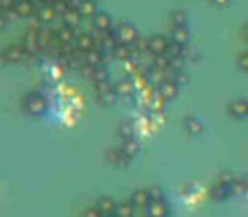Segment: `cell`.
I'll list each match as a JSON object with an SVG mask.
<instances>
[{
	"label": "cell",
	"instance_id": "cell-19",
	"mask_svg": "<svg viewBox=\"0 0 248 217\" xmlns=\"http://www.w3.org/2000/svg\"><path fill=\"white\" fill-rule=\"evenodd\" d=\"M169 37L172 43H178L182 46H186L190 43V33H188V27H172L170 25V31H169Z\"/></svg>",
	"mask_w": 248,
	"mask_h": 217
},
{
	"label": "cell",
	"instance_id": "cell-22",
	"mask_svg": "<svg viewBox=\"0 0 248 217\" xmlns=\"http://www.w3.org/2000/svg\"><path fill=\"white\" fill-rule=\"evenodd\" d=\"M136 211H138V207L130 200L128 202H118L114 217H136Z\"/></svg>",
	"mask_w": 248,
	"mask_h": 217
},
{
	"label": "cell",
	"instance_id": "cell-35",
	"mask_svg": "<svg viewBox=\"0 0 248 217\" xmlns=\"http://www.w3.org/2000/svg\"><path fill=\"white\" fill-rule=\"evenodd\" d=\"M147 192H149V198H151V202H155V200H165V196H163V190H161L159 186H151V188H147Z\"/></svg>",
	"mask_w": 248,
	"mask_h": 217
},
{
	"label": "cell",
	"instance_id": "cell-18",
	"mask_svg": "<svg viewBox=\"0 0 248 217\" xmlns=\"http://www.w3.org/2000/svg\"><path fill=\"white\" fill-rule=\"evenodd\" d=\"M130 202H132V203H134L138 209H143V211H145V207L151 203V198H149L147 188L134 190V192H132V196H130Z\"/></svg>",
	"mask_w": 248,
	"mask_h": 217
},
{
	"label": "cell",
	"instance_id": "cell-25",
	"mask_svg": "<svg viewBox=\"0 0 248 217\" xmlns=\"http://www.w3.org/2000/svg\"><path fill=\"white\" fill-rule=\"evenodd\" d=\"M170 25L172 27H188V14L184 10H174L170 14Z\"/></svg>",
	"mask_w": 248,
	"mask_h": 217
},
{
	"label": "cell",
	"instance_id": "cell-21",
	"mask_svg": "<svg viewBox=\"0 0 248 217\" xmlns=\"http://www.w3.org/2000/svg\"><path fill=\"white\" fill-rule=\"evenodd\" d=\"M182 126H184V130H186L188 134H192V136H200V134L203 132V124H202V120L196 118V116H186V118L182 120Z\"/></svg>",
	"mask_w": 248,
	"mask_h": 217
},
{
	"label": "cell",
	"instance_id": "cell-11",
	"mask_svg": "<svg viewBox=\"0 0 248 217\" xmlns=\"http://www.w3.org/2000/svg\"><path fill=\"white\" fill-rule=\"evenodd\" d=\"M37 2L35 0H17L16 2V8H14V14L17 17H31L35 12H37Z\"/></svg>",
	"mask_w": 248,
	"mask_h": 217
},
{
	"label": "cell",
	"instance_id": "cell-6",
	"mask_svg": "<svg viewBox=\"0 0 248 217\" xmlns=\"http://www.w3.org/2000/svg\"><path fill=\"white\" fill-rule=\"evenodd\" d=\"M170 43L172 41L169 35H151L149 37V52L151 54H167Z\"/></svg>",
	"mask_w": 248,
	"mask_h": 217
},
{
	"label": "cell",
	"instance_id": "cell-29",
	"mask_svg": "<svg viewBox=\"0 0 248 217\" xmlns=\"http://www.w3.org/2000/svg\"><path fill=\"white\" fill-rule=\"evenodd\" d=\"M116 97H118V95H116L114 87H112V89H108V91H105V93H99V95H97L99 103H101V105H105V107H107V105H112V103L116 101Z\"/></svg>",
	"mask_w": 248,
	"mask_h": 217
},
{
	"label": "cell",
	"instance_id": "cell-26",
	"mask_svg": "<svg viewBox=\"0 0 248 217\" xmlns=\"http://www.w3.org/2000/svg\"><path fill=\"white\" fill-rule=\"evenodd\" d=\"M170 62H172V58H170L169 54H153V64H151V68L169 70V68H170Z\"/></svg>",
	"mask_w": 248,
	"mask_h": 217
},
{
	"label": "cell",
	"instance_id": "cell-40",
	"mask_svg": "<svg viewBox=\"0 0 248 217\" xmlns=\"http://www.w3.org/2000/svg\"><path fill=\"white\" fill-rule=\"evenodd\" d=\"M110 217H114V215H110Z\"/></svg>",
	"mask_w": 248,
	"mask_h": 217
},
{
	"label": "cell",
	"instance_id": "cell-16",
	"mask_svg": "<svg viewBox=\"0 0 248 217\" xmlns=\"http://www.w3.org/2000/svg\"><path fill=\"white\" fill-rule=\"evenodd\" d=\"M157 93L165 99V101H172L178 95V83L174 79H167L157 87Z\"/></svg>",
	"mask_w": 248,
	"mask_h": 217
},
{
	"label": "cell",
	"instance_id": "cell-23",
	"mask_svg": "<svg viewBox=\"0 0 248 217\" xmlns=\"http://www.w3.org/2000/svg\"><path fill=\"white\" fill-rule=\"evenodd\" d=\"M114 91H116L118 97H132L134 91H136V87H134L132 79H122V81H118L114 85Z\"/></svg>",
	"mask_w": 248,
	"mask_h": 217
},
{
	"label": "cell",
	"instance_id": "cell-13",
	"mask_svg": "<svg viewBox=\"0 0 248 217\" xmlns=\"http://www.w3.org/2000/svg\"><path fill=\"white\" fill-rule=\"evenodd\" d=\"M76 48L79 52H87L91 48H97V39L93 33H78L76 37Z\"/></svg>",
	"mask_w": 248,
	"mask_h": 217
},
{
	"label": "cell",
	"instance_id": "cell-8",
	"mask_svg": "<svg viewBox=\"0 0 248 217\" xmlns=\"http://www.w3.org/2000/svg\"><path fill=\"white\" fill-rule=\"evenodd\" d=\"M105 58H107V52L101 48H91L87 52H81V64L83 66H91V68L101 66V64H105Z\"/></svg>",
	"mask_w": 248,
	"mask_h": 217
},
{
	"label": "cell",
	"instance_id": "cell-30",
	"mask_svg": "<svg viewBox=\"0 0 248 217\" xmlns=\"http://www.w3.org/2000/svg\"><path fill=\"white\" fill-rule=\"evenodd\" d=\"M167 103H169V101H165V99L157 93V97H155V99H153V103L149 105V110H151V112H163V110H165V107H167Z\"/></svg>",
	"mask_w": 248,
	"mask_h": 217
},
{
	"label": "cell",
	"instance_id": "cell-12",
	"mask_svg": "<svg viewBox=\"0 0 248 217\" xmlns=\"http://www.w3.org/2000/svg\"><path fill=\"white\" fill-rule=\"evenodd\" d=\"M169 213H170V209H169L165 200H155L145 207L147 217H169Z\"/></svg>",
	"mask_w": 248,
	"mask_h": 217
},
{
	"label": "cell",
	"instance_id": "cell-37",
	"mask_svg": "<svg viewBox=\"0 0 248 217\" xmlns=\"http://www.w3.org/2000/svg\"><path fill=\"white\" fill-rule=\"evenodd\" d=\"M215 6H219V8H225V6H229L231 4V0H211Z\"/></svg>",
	"mask_w": 248,
	"mask_h": 217
},
{
	"label": "cell",
	"instance_id": "cell-17",
	"mask_svg": "<svg viewBox=\"0 0 248 217\" xmlns=\"http://www.w3.org/2000/svg\"><path fill=\"white\" fill-rule=\"evenodd\" d=\"M60 19H62V23L64 25H70V27H78L79 25V21L83 19L81 17V14L78 12V8H74V6H68L62 14H60Z\"/></svg>",
	"mask_w": 248,
	"mask_h": 217
},
{
	"label": "cell",
	"instance_id": "cell-32",
	"mask_svg": "<svg viewBox=\"0 0 248 217\" xmlns=\"http://www.w3.org/2000/svg\"><path fill=\"white\" fill-rule=\"evenodd\" d=\"M79 217H105L99 209H97V205H87L83 211H81V215Z\"/></svg>",
	"mask_w": 248,
	"mask_h": 217
},
{
	"label": "cell",
	"instance_id": "cell-39",
	"mask_svg": "<svg viewBox=\"0 0 248 217\" xmlns=\"http://www.w3.org/2000/svg\"><path fill=\"white\" fill-rule=\"evenodd\" d=\"M39 2H43V4H56L58 0H39Z\"/></svg>",
	"mask_w": 248,
	"mask_h": 217
},
{
	"label": "cell",
	"instance_id": "cell-9",
	"mask_svg": "<svg viewBox=\"0 0 248 217\" xmlns=\"http://www.w3.org/2000/svg\"><path fill=\"white\" fill-rule=\"evenodd\" d=\"M97 39V48L105 50V52H112L114 46L118 45V39L114 35V31H107V33H95Z\"/></svg>",
	"mask_w": 248,
	"mask_h": 217
},
{
	"label": "cell",
	"instance_id": "cell-3",
	"mask_svg": "<svg viewBox=\"0 0 248 217\" xmlns=\"http://www.w3.org/2000/svg\"><path fill=\"white\" fill-rule=\"evenodd\" d=\"M35 17L43 23V25H50V23H54L58 17H60V14H58V10L54 8V4H39L37 6V12H35Z\"/></svg>",
	"mask_w": 248,
	"mask_h": 217
},
{
	"label": "cell",
	"instance_id": "cell-15",
	"mask_svg": "<svg viewBox=\"0 0 248 217\" xmlns=\"http://www.w3.org/2000/svg\"><path fill=\"white\" fill-rule=\"evenodd\" d=\"M2 56H4V60H8V62H21V60H25L29 54L25 52V48H23L21 45H12V46H8V48L2 52Z\"/></svg>",
	"mask_w": 248,
	"mask_h": 217
},
{
	"label": "cell",
	"instance_id": "cell-5",
	"mask_svg": "<svg viewBox=\"0 0 248 217\" xmlns=\"http://www.w3.org/2000/svg\"><path fill=\"white\" fill-rule=\"evenodd\" d=\"M227 112L232 118H246L248 116V99L246 97H236V99L229 101Z\"/></svg>",
	"mask_w": 248,
	"mask_h": 217
},
{
	"label": "cell",
	"instance_id": "cell-31",
	"mask_svg": "<svg viewBox=\"0 0 248 217\" xmlns=\"http://www.w3.org/2000/svg\"><path fill=\"white\" fill-rule=\"evenodd\" d=\"M236 66H238L242 72H248V48L242 50V52H238V56H236Z\"/></svg>",
	"mask_w": 248,
	"mask_h": 217
},
{
	"label": "cell",
	"instance_id": "cell-24",
	"mask_svg": "<svg viewBox=\"0 0 248 217\" xmlns=\"http://www.w3.org/2000/svg\"><path fill=\"white\" fill-rule=\"evenodd\" d=\"M232 196V190H231V186H225V184H221V182H217L213 188H211V198L213 200H227V198H231Z\"/></svg>",
	"mask_w": 248,
	"mask_h": 217
},
{
	"label": "cell",
	"instance_id": "cell-14",
	"mask_svg": "<svg viewBox=\"0 0 248 217\" xmlns=\"http://www.w3.org/2000/svg\"><path fill=\"white\" fill-rule=\"evenodd\" d=\"M116 200H112L110 196H101V198H97V202H95V205H97V209L105 215V217H110V215H114L116 213Z\"/></svg>",
	"mask_w": 248,
	"mask_h": 217
},
{
	"label": "cell",
	"instance_id": "cell-33",
	"mask_svg": "<svg viewBox=\"0 0 248 217\" xmlns=\"http://www.w3.org/2000/svg\"><path fill=\"white\" fill-rule=\"evenodd\" d=\"M234 178H236V174H232V172L225 170V172H221V174H219V180H217V182H221V184H225V186H231V184L234 182Z\"/></svg>",
	"mask_w": 248,
	"mask_h": 217
},
{
	"label": "cell",
	"instance_id": "cell-34",
	"mask_svg": "<svg viewBox=\"0 0 248 217\" xmlns=\"http://www.w3.org/2000/svg\"><path fill=\"white\" fill-rule=\"evenodd\" d=\"M118 136H120L122 140H130V138H134V130H132V126H130V124H122L120 130H118Z\"/></svg>",
	"mask_w": 248,
	"mask_h": 217
},
{
	"label": "cell",
	"instance_id": "cell-38",
	"mask_svg": "<svg viewBox=\"0 0 248 217\" xmlns=\"http://www.w3.org/2000/svg\"><path fill=\"white\" fill-rule=\"evenodd\" d=\"M242 39L248 43V23H244V27H242Z\"/></svg>",
	"mask_w": 248,
	"mask_h": 217
},
{
	"label": "cell",
	"instance_id": "cell-2",
	"mask_svg": "<svg viewBox=\"0 0 248 217\" xmlns=\"http://www.w3.org/2000/svg\"><path fill=\"white\" fill-rule=\"evenodd\" d=\"M46 107H48L46 97H45L43 93H39V91H31V93H27L25 99H23V108H25L29 114L39 116V114L46 112Z\"/></svg>",
	"mask_w": 248,
	"mask_h": 217
},
{
	"label": "cell",
	"instance_id": "cell-1",
	"mask_svg": "<svg viewBox=\"0 0 248 217\" xmlns=\"http://www.w3.org/2000/svg\"><path fill=\"white\" fill-rule=\"evenodd\" d=\"M112 31H114L118 43H122V45H134V43L140 39L138 27H136L134 23H130V21H120V23H116Z\"/></svg>",
	"mask_w": 248,
	"mask_h": 217
},
{
	"label": "cell",
	"instance_id": "cell-36",
	"mask_svg": "<svg viewBox=\"0 0 248 217\" xmlns=\"http://www.w3.org/2000/svg\"><path fill=\"white\" fill-rule=\"evenodd\" d=\"M17 0H0V12H14Z\"/></svg>",
	"mask_w": 248,
	"mask_h": 217
},
{
	"label": "cell",
	"instance_id": "cell-20",
	"mask_svg": "<svg viewBox=\"0 0 248 217\" xmlns=\"http://www.w3.org/2000/svg\"><path fill=\"white\" fill-rule=\"evenodd\" d=\"M110 54H112V58H114V60H120V62H126V60H130V58H134V56H136V54H134L132 45H122V43H118Z\"/></svg>",
	"mask_w": 248,
	"mask_h": 217
},
{
	"label": "cell",
	"instance_id": "cell-4",
	"mask_svg": "<svg viewBox=\"0 0 248 217\" xmlns=\"http://www.w3.org/2000/svg\"><path fill=\"white\" fill-rule=\"evenodd\" d=\"M91 25H93V31L95 33H107V31H112L114 29V21H112V17L107 12H97L91 17Z\"/></svg>",
	"mask_w": 248,
	"mask_h": 217
},
{
	"label": "cell",
	"instance_id": "cell-27",
	"mask_svg": "<svg viewBox=\"0 0 248 217\" xmlns=\"http://www.w3.org/2000/svg\"><path fill=\"white\" fill-rule=\"evenodd\" d=\"M132 48H134V54H151L149 52V37H140L134 45H132Z\"/></svg>",
	"mask_w": 248,
	"mask_h": 217
},
{
	"label": "cell",
	"instance_id": "cell-10",
	"mask_svg": "<svg viewBox=\"0 0 248 217\" xmlns=\"http://www.w3.org/2000/svg\"><path fill=\"white\" fill-rule=\"evenodd\" d=\"M54 31H56V37H58V46H62V45H74L76 43V37H78L76 27H70V25H64L62 23Z\"/></svg>",
	"mask_w": 248,
	"mask_h": 217
},
{
	"label": "cell",
	"instance_id": "cell-28",
	"mask_svg": "<svg viewBox=\"0 0 248 217\" xmlns=\"http://www.w3.org/2000/svg\"><path fill=\"white\" fill-rule=\"evenodd\" d=\"M122 149H124V151L134 159V157H138V153H140V143H138L134 138H130V140H124Z\"/></svg>",
	"mask_w": 248,
	"mask_h": 217
},
{
	"label": "cell",
	"instance_id": "cell-7",
	"mask_svg": "<svg viewBox=\"0 0 248 217\" xmlns=\"http://www.w3.org/2000/svg\"><path fill=\"white\" fill-rule=\"evenodd\" d=\"M107 159H108L110 165H114V167H118V169L128 167L130 161H132V157H130L122 147H112V149H108V151H107Z\"/></svg>",
	"mask_w": 248,
	"mask_h": 217
}]
</instances>
